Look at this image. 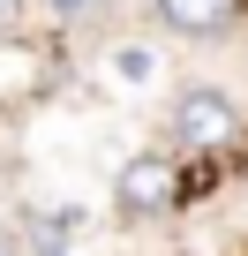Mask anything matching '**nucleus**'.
Segmentation results:
<instances>
[{
	"label": "nucleus",
	"mask_w": 248,
	"mask_h": 256,
	"mask_svg": "<svg viewBox=\"0 0 248 256\" xmlns=\"http://www.w3.org/2000/svg\"><path fill=\"white\" fill-rule=\"evenodd\" d=\"M158 144L173 158H188L196 174H218L226 158L248 166V98L233 83H181L166 98V120H158Z\"/></svg>",
	"instance_id": "1"
},
{
	"label": "nucleus",
	"mask_w": 248,
	"mask_h": 256,
	"mask_svg": "<svg viewBox=\"0 0 248 256\" xmlns=\"http://www.w3.org/2000/svg\"><path fill=\"white\" fill-rule=\"evenodd\" d=\"M196 196H203V174H196L188 158H173L166 144L128 151V158H120V174H113V218H128V226L181 218Z\"/></svg>",
	"instance_id": "2"
},
{
	"label": "nucleus",
	"mask_w": 248,
	"mask_h": 256,
	"mask_svg": "<svg viewBox=\"0 0 248 256\" xmlns=\"http://www.w3.org/2000/svg\"><path fill=\"white\" fill-rule=\"evenodd\" d=\"M60 90V53L45 38H0V113H23Z\"/></svg>",
	"instance_id": "3"
},
{
	"label": "nucleus",
	"mask_w": 248,
	"mask_h": 256,
	"mask_svg": "<svg viewBox=\"0 0 248 256\" xmlns=\"http://www.w3.org/2000/svg\"><path fill=\"white\" fill-rule=\"evenodd\" d=\"M151 23L181 46H218L248 23V0H151Z\"/></svg>",
	"instance_id": "4"
},
{
	"label": "nucleus",
	"mask_w": 248,
	"mask_h": 256,
	"mask_svg": "<svg viewBox=\"0 0 248 256\" xmlns=\"http://www.w3.org/2000/svg\"><path fill=\"white\" fill-rule=\"evenodd\" d=\"M30 8H38L60 38H90V30L113 23V0H30Z\"/></svg>",
	"instance_id": "5"
},
{
	"label": "nucleus",
	"mask_w": 248,
	"mask_h": 256,
	"mask_svg": "<svg viewBox=\"0 0 248 256\" xmlns=\"http://www.w3.org/2000/svg\"><path fill=\"white\" fill-rule=\"evenodd\" d=\"M23 23H30V0H0V38H23Z\"/></svg>",
	"instance_id": "6"
},
{
	"label": "nucleus",
	"mask_w": 248,
	"mask_h": 256,
	"mask_svg": "<svg viewBox=\"0 0 248 256\" xmlns=\"http://www.w3.org/2000/svg\"><path fill=\"white\" fill-rule=\"evenodd\" d=\"M0 256H30V241H23V234L8 226V218H0Z\"/></svg>",
	"instance_id": "7"
},
{
	"label": "nucleus",
	"mask_w": 248,
	"mask_h": 256,
	"mask_svg": "<svg viewBox=\"0 0 248 256\" xmlns=\"http://www.w3.org/2000/svg\"><path fill=\"white\" fill-rule=\"evenodd\" d=\"M241 174H248V166H241Z\"/></svg>",
	"instance_id": "8"
}]
</instances>
